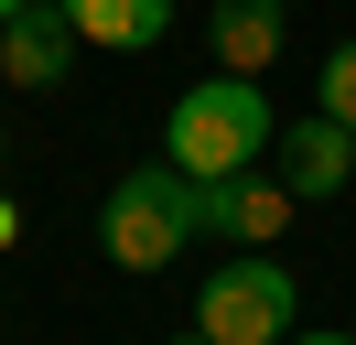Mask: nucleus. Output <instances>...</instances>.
I'll use <instances>...</instances> for the list:
<instances>
[{
    "label": "nucleus",
    "mask_w": 356,
    "mask_h": 345,
    "mask_svg": "<svg viewBox=\"0 0 356 345\" xmlns=\"http://www.w3.org/2000/svg\"><path fill=\"white\" fill-rule=\"evenodd\" d=\"M270 141H281V108H270V86H259V76H227V65H216L205 86H184V97H173V119H162V162H173V172H195V184H205V172H248Z\"/></svg>",
    "instance_id": "obj_1"
},
{
    "label": "nucleus",
    "mask_w": 356,
    "mask_h": 345,
    "mask_svg": "<svg viewBox=\"0 0 356 345\" xmlns=\"http://www.w3.org/2000/svg\"><path fill=\"white\" fill-rule=\"evenodd\" d=\"M97 248H108V270H173L195 248V172L130 162L108 184V205H97Z\"/></svg>",
    "instance_id": "obj_2"
},
{
    "label": "nucleus",
    "mask_w": 356,
    "mask_h": 345,
    "mask_svg": "<svg viewBox=\"0 0 356 345\" xmlns=\"http://www.w3.org/2000/svg\"><path fill=\"white\" fill-rule=\"evenodd\" d=\"M291 323H302V291H291L281 248H238L195 291V335H216V345H281Z\"/></svg>",
    "instance_id": "obj_3"
},
{
    "label": "nucleus",
    "mask_w": 356,
    "mask_h": 345,
    "mask_svg": "<svg viewBox=\"0 0 356 345\" xmlns=\"http://www.w3.org/2000/svg\"><path fill=\"white\" fill-rule=\"evenodd\" d=\"M302 216V194L281 172H205L195 184V237H227V248H281V227Z\"/></svg>",
    "instance_id": "obj_4"
},
{
    "label": "nucleus",
    "mask_w": 356,
    "mask_h": 345,
    "mask_svg": "<svg viewBox=\"0 0 356 345\" xmlns=\"http://www.w3.org/2000/svg\"><path fill=\"white\" fill-rule=\"evenodd\" d=\"M270 151H281V184L302 194V205H334V194L356 184V129H346V119H324V108H313V119H291Z\"/></svg>",
    "instance_id": "obj_5"
},
{
    "label": "nucleus",
    "mask_w": 356,
    "mask_h": 345,
    "mask_svg": "<svg viewBox=\"0 0 356 345\" xmlns=\"http://www.w3.org/2000/svg\"><path fill=\"white\" fill-rule=\"evenodd\" d=\"M65 65H76V22L54 0L0 22V86H65Z\"/></svg>",
    "instance_id": "obj_6"
},
{
    "label": "nucleus",
    "mask_w": 356,
    "mask_h": 345,
    "mask_svg": "<svg viewBox=\"0 0 356 345\" xmlns=\"http://www.w3.org/2000/svg\"><path fill=\"white\" fill-rule=\"evenodd\" d=\"M54 11L76 22V43H108V54H152L162 33H173L184 0H54Z\"/></svg>",
    "instance_id": "obj_7"
},
{
    "label": "nucleus",
    "mask_w": 356,
    "mask_h": 345,
    "mask_svg": "<svg viewBox=\"0 0 356 345\" xmlns=\"http://www.w3.org/2000/svg\"><path fill=\"white\" fill-rule=\"evenodd\" d=\"M281 22H291V0H216L205 43H216V65H227V76H270V54H281Z\"/></svg>",
    "instance_id": "obj_8"
},
{
    "label": "nucleus",
    "mask_w": 356,
    "mask_h": 345,
    "mask_svg": "<svg viewBox=\"0 0 356 345\" xmlns=\"http://www.w3.org/2000/svg\"><path fill=\"white\" fill-rule=\"evenodd\" d=\"M313 108L356 129V33H346V43H334V54H324V76H313Z\"/></svg>",
    "instance_id": "obj_9"
},
{
    "label": "nucleus",
    "mask_w": 356,
    "mask_h": 345,
    "mask_svg": "<svg viewBox=\"0 0 356 345\" xmlns=\"http://www.w3.org/2000/svg\"><path fill=\"white\" fill-rule=\"evenodd\" d=\"M281 345H356V335H324V323H291Z\"/></svg>",
    "instance_id": "obj_10"
},
{
    "label": "nucleus",
    "mask_w": 356,
    "mask_h": 345,
    "mask_svg": "<svg viewBox=\"0 0 356 345\" xmlns=\"http://www.w3.org/2000/svg\"><path fill=\"white\" fill-rule=\"evenodd\" d=\"M11 237H22V205H11V184H0V248H11Z\"/></svg>",
    "instance_id": "obj_11"
},
{
    "label": "nucleus",
    "mask_w": 356,
    "mask_h": 345,
    "mask_svg": "<svg viewBox=\"0 0 356 345\" xmlns=\"http://www.w3.org/2000/svg\"><path fill=\"white\" fill-rule=\"evenodd\" d=\"M0 172H11V119H0Z\"/></svg>",
    "instance_id": "obj_12"
},
{
    "label": "nucleus",
    "mask_w": 356,
    "mask_h": 345,
    "mask_svg": "<svg viewBox=\"0 0 356 345\" xmlns=\"http://www.w3.org/2000/svg\"><path fill=\"white\" fill-rule=\"evenodd\" d=\"M11 11H33V0H0V22H11Z\"/></svg>",
    "instance_id": "obj_13"
},
{
    "label": "nucleus",
    "mask_w": 356,
    "mask_h": 345,
    "mask_svg": "<svg viewBox=\"0 0 356 345\" xmlns=\"http://www.w3.org/2000/svg\"><path fill=\"white\" fill-rule=\"evenodd\" d=\"M173 345H216V335H173Z\"/></svg>",
    "instance_id": "obj_14"
},
{
    "label": "nucleus",
    "mask_w": 356,
    "mask_h": 345,
    "mask_svg": "<svg viewBox=\"0 0 356 345\" xmlns=\"http://www.w3.org/2000/svg\"><path fill=\"white\" fill-rule=\"evenodd\" d=\"M195 11H216V0H195Z\"/></svg>",
    "instance_id": "obj_15"
}]
</instances>
